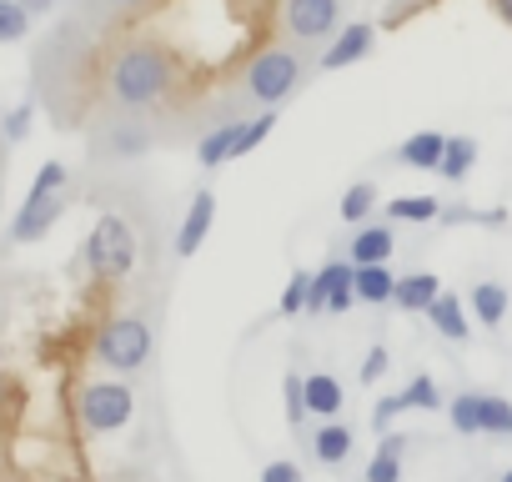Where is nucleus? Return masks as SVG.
<instances>
[{
    "mask_svg": "<svg viewBox=\"0 0 512 482\" xmlns=\"http://www.w3.org/2000/svg\"><path fill=\"white\" fill-rule=\"evenodd\" d=\"M181 86V61L166 41L156 36H136L116 51L111 71H106V101L116 111H156L171 91Z\"/></svg>",
    "mask_w": 512,
    "mask_h": 482,
    "instance_id": "obj_1",
    "label": "nucleus"
},
{
    "mask_svg": "<svg viewBox=\"0 0 512 482\" xmlns=\"http://www.w3.org/2000/svg\"><path fill=\"white\" fill-rule=\"evenodd\" d=\"M81 262H86L91 282H101V287H116L136 272V231L121 211H106L91 226V236L81 241Z\"/></svg>",
    "mask_w": 512,
    "mask_h": 482,
    "instance_id": "obj_2",
    "label": "nucleus"
},
{
    "mask_svg": "<svg viewBox=\"0 0 512 482\" xmlns=\"http://www.w3.org/2000/svg\"><path fill=\"white\" fill-rule=\"evenodd\" d=\"M151 352H156V332H151V322H146L141 312H116V317H106V322L96 327V337H91V357H96L106 372H116V377L141 372V367L151 362Z\"/></svg>",
    "mask_w": 512,
    "mask_h": 482,
    "instance_id": "obj_3",
    "label": "nucleus"
},
{
    "mask_svg": "<svg viewBox=\"0 0 512 482\" xmlns=\"http://www.w3.org/2000/svg\"><path fill=\"white\" fill-rule=\"evenodd\" d=\"M302 76H307V61L292 46H262L241 71V91L251 106H282L287 96H297Z\"/></svg>",
    "mask_w": 512,
    "mask_h": 482,
    "instance_id": "obj_4",
    "label": "nucleus"
},
{
    "mask_svg": "<svg viewBox=\"0 0 512 482\" xmlns=\"http://www.w3.org/2000/svg\"><path fill=\"white\" fill-rule=\"evenodd\" d=\"M131 412H136V392L121 377H96V382H81L76 387V422L91 437L121 432L131 422Z\"/></svg>",
    "mask_w": 512,
    "mask_h": 482,
    "instance_id": "obj_5",
    "label": "nucleus"
},
{
    "mask_svg": "<svg viewBox=\"0 0 512 482\" xmlns=\"http://www.w3.org/2000/svg\"><path fill=\"white\" fill-rule=\"evenodd\" d=\"M347 0H282V31L297 46H327L342 31Z\"/></svg>",
    "mask_w": 512,
    "mask_h": 482,
    "instance_id": "obj_6",
    "label": "nucleus"
},
{
    "mask_svg": "<svg viewBox=\"0 0 512 482\" xmlns=\"http://www.w3.org/2000/svg\"><path fill=\"white\" fill-rule=\"evenodd\" d=\"M151 146H156V136H151V126H146L136 111H116V116H106L101 131L91 136L96 161H141Z\"/></svg>",
    "mask_w": 512,
    "mask_h": 482,
    "instance_id": "obj_7",
    "label": "nucleus"
},
{
    "mask_svg": "<svg viewBox=\"0 0 512 482\" xmlns=\"http://www.w3.org/2000/svg\"><path fill=\"white\" fill-rule=\"evenodd\" d=\"M66 206H71V191H26V201H21V211L11 216V231H6V241L11 247H31V241H46L51 231H56V221L66 216Z\"/></svg>",
    "mask_w": 512,
    "mask_h": 482,
    "instance_id": "obj_8",
    "label": "nucleus"
},
{
    "mask_svg": "<svg viewBox=\"0 0 512 482\" xmlns=\"http://www.w3.org/2000/svg\"><path fill=\"white\" fill-rule=\"evenodd\" d=\"M357 292H352V257H332L322 272H312V287H307V317H342L352 312Z\"/></svg>",
    "mask_w": 512,
    "mask_h": 482,
    "instance_id": "obj_9",
    "label": "nucleus"
},
{
    "mask_svg": "<svg viewBox=\"0 0 512 482\" xmlns=\"http://www.w3.org/2000/svg\"><path fill=\"white\" fill-rule=\"evenodd\" d=\"M372 46H377V26H372V21H352V26H342V31L322 46L317 71H347V66L367 61V56H372Z\"/></svg>",
    "mask_w": 512,
    "mask_h": 482,
    "instance_id": "obj_10",
    "label": "nucleus"
},
{
    "mask_svg": "<svg viewBox=\"0 0 512 482\" xmlns=\"http://www.w3.org/2000/svg\"><path fill=\"white\" fill-rule=\"evenodd\" d=\"M211 221H216V196L201 186V191H191V206H186V216H181V226H176V257H196V252H201Z\"/></svg>",
    "mask_w": 512,
    "mask_h": 482,
    "instance_id": "obj_11",
    "label": "nucleus"
},
{
    "mask_svg": "<svg viewBox=\"0 0 512 482\" xmlns=\"http://www.w3.org/2000/svg\"><path fill=\"white\" fill-rule=\"evenodd\" d=\"M312 457L322 462V467H342V462H352V447H357V427L352 422H337V417H327L322 427H312Z\"/></svg>",
    "mask_w": 512,
    "mask_h": 482,
    "instance_id": "obj_12",
    "label": "nucleus"
},
{
    "mask_svg": "<svg viewBox=\"0 0 512 482\" xmlns=\"http://www.w3.org/2000/svg\"><path fill=\"white\" fill-rule=\"evenodd\" d=\"M397 252V231L392 221H362L352 231V267H367V262H392Z\"/></svg>",
    "mask_w": 512,
    "mask_h": 482,
    "instance_id": "obj_13",
    "label": "nucleus"
},
{
    "mask_svg": "<svg viewBox=\"0 0 512 482\" xmlns=\"http://www.w3.org/2000/svg\"><path fill=\"white\" fill-rule=\"evenodd\" d=\"M407 447H412V437L397 432V427H387L382 442H377V452H372V462H367V472H362V482H402V457H407Z\"/></svg>",
    "mask_w": 512,
    "mask_h": 482,
    "instance_id": "obj_14",
    "label": "nucleus"
},
{
    "mask_svg": "<svg viewBox=\"0 0 512 482\" xmlns=\"http://www.w3.org/2000/svg\"><path fill=\"white\" fill-rule=\"evenodd\" d=\"M392 287H397L392 262H367V267H352V292H357V302H367V307H392Z\"/></svg>",
    "mask_w": 512,
    "mask_h": 482,
    "instance_id": "obj_15",
    "label": "nucleus"
},
{
    "mask_svg": "<svg viewBox=\"0 0 512 482\" xmlns=\"http://www.w3.org/2000/svg\"><path fill=\"white\" fill-rule=\"evenodd\" d=\"M437 292H442L437 272H407V277H397V287H392V307H397V312H427V307L437 302Z\"/></svg>",
    "mask_w": 512,
    "mask_h": 482,
    "instance_id": "obj_16",
    "label": "nucleus"
},
{
    "mask_svg": "<svg viewBox=\"0 0 512 482\" xmlns=\"http://www.w3.org/2000/svg\"><path fill=\"white\" fill-rule=\"evenodd\" d=\"M422 317H427L432 332L447 337V342H467V337H472V322H467V312H462V297H452V292H437V302H432Z\"/></svg>",
    "mask_w": 512,
    "mask_h": 482,
    "instance_id": "obj_17",
    "label": "nucleus"
},
{
    "mask_svg": "<svg viewBox=\"0 0 512 482\" xmlns=\"http://www.w3.org/2000/svg\"><path fill=\"white\" fill-rule=\"evenodd\" d=\"M236 131H241V121H236V116H231V121H216V126L196 141V166H201V171L226 166V161H231V151H236Z\"/></svg>",
    "mask_w": 512,
    "mask_h": 482,
    "instance_id": "obj_18",
    "label": "nucleus"
},
{
    "mask_svg": "<svg viewBox=\"0 0 512 482\" xmlns=\"http://www.w3.org/2000/svg\"><path fill=\"white\" fill-rule=\"evenodd\" d=\"M442 151H447V136H442V131H412V136L397 146V161L412 166V171H437Z\"/></svg>",
    "mask_w": 512,
    "mask_h": 482,
    "instance_id": "obj_19",
    "label": "nucleus"
},
{
    "mask_svg": "<svg viewBox=\"0 0 512 482\" xmlns=\"http://www.w3.org/2000/svg\"><path fill=\"white\" fill-rule=\"evenodd\" d=\"M302 387H307V412H317V417H342L347 392H342V382H337L332 372H307Z\"/></svg>",
    "mask_w": 512,
    "mask_h": 482,
    "instance_id": "obj_20",
    "label": "nucleus"
},
{
    "mask_svg": "<svg viewBox=\"0 0 512 482\" xmlns=\"http://www.w3.org/2000/svg\"><path fill=\"white\" fill-rule=\"evenodd\" d=\"M472 166H477V141H472V136H447V151H442V161H437V176H442L447 186H462V181L472 176Z\"/></svg>",
    "mask_w": 512,
    "mask_h": 482,
    "instance_id": "obj_21",
    "label": "nucleus"
},
{
    "mask_svg": "<svg viewBox=\"0 0 512 482\" xmlns=\"http://www.w3.org/2000/svg\"><path fill=\"white\" fill-rule=\"evenodd\" d=\"M442 216V201L437 196H422V191H412V196H392L387 201V221L397 226H427V221H437Z\"/></svg>",
    "mask_w": 512,
    "mask_h": 482,
    "instance_id": "obj_22",
    "label": "nucleus"
},
{
    "mask_svg": "<svg viewBox=\"0 0 512 482\" xmlns=\"http://www.w3.org/2000/svg\"><path fill=\"white\" fill-rule=\"evenodd\" d=\"M507 307H512V297H507L502 282H472V317L482 327H497L507 317Z\"/></svg>",
    "mask_w": 512,
    "mask_h": 482,
    "instance_id": "obj_23",
    "label": "nucleus"
},
{
    "mask_svg": "<svg viewBox=\"0 0 512 482\" xmlns=\"http://www.w3.org/2000/svg\"><path fill=\"white\" fill-rule=\"evenodd\" d=\"M272 126H277V106H256V116H246V121H241V131H236V151H231V161L251 156L256 146H262V141L272 136Z\"/></svg>",
    "mask_w": 512,
    "mask_h": 482,
    "instance_id": "obj_24",
    "label": "nucleus"
},
{
    "mask_svg": "<svg viewBox=\"0 0 512 482\" xmlns=\"http://www.w3.org/2000/svg\"><path fill=\"white\" fill-rule=\"evenodd\" d=\"M36 111H41V101H36V96H21L11 111H0V126H6V141H11V151L31 141V131H36Z\"/></svg>",
    "mask_w": 512,
    "mask_h": 482,
    "instance_id": "obj_25",
    "label": "nucleus"
},
{
    "mask_svg": "<svg viewBox=\"0 0 512 482\" xmlns=\"http://www.w3.org/2000/svg\"><path fill=\"white\" fill-rule=\"evenodd\" d=\"M477 417L487 437H512V402L497 392H477Z\"/></svg>",
    "mask_w": 512,
    "mask_h": 482,
    "instance_id": "obj_26",
    "label": "nucleus"
},
{
    "mask_svg": "<svg viewBox=\"0 0 512 482\" xmlns=\"http://www.w3.org/2000/svg\"><path fill=\"white\" fill-rule=\"evenodd\" d=\"M31 26H36V16L21 6V0H0V46L31 41Z\"/></svg>",
    "mask_w": 512,
    "mask_h": 482,
    "instance_id": "obj_27",
    "label": "nucleus"
},
{
    "mask_svg": "<svg viewBox=\"0 0 512 482\" xmlns=\"http://www.w3.org/2000/svg\"><path fill=\"white\" fill-rule=\"evenodd\" d=\"M372 206H377V186L372 181H357V186H347V196H342V221L347 226H362L367 216H372Z\"/></svg>",
    "mask_w": 512,
    "mask_h": 482,
    "instance_id": "obj_28",
    "label": "nucleus"
},
{
    "mask_svg": "<svg viewBox=\"0 0 512 482\" xmlns=\"http://www.w3.org/2000/svg\"><path fill=\"white\" fill-rule=\"evenodd\" d=\"M402 397H407V407H417V412H437V407H447V397H442V387H437L432 372H417V377L402 387Z\"/></svg>",
    "mask_w": 512,
    "mask_h": 482,
    "instance_id": "obj_29",
    "label": "nucleus"
},
{
    "mask_svg": "<svg viewBox=\"0 0 512 482\" xmlns=\"http://www.w3.org/2000/svg\"><path fill=\"white\" fill-rule=\"evenodd\" d=\"M447 417H452V432H457V437H477V432H482L477 392H457V397H447Z\"/></svg>",
    "mask_w": 512,
    "mask_h": 482,
    "instance_id": "obj_30",
    "label": "nucleus"
},
{
    "mask_svg": "<svg viewBox=\"0 0 512 482\" xmlns=\"http://www.w3.org/2000/svg\"><path fill=\"white\" fill-rule=\"evenodd\" d=\"M282 407H287V422L292 427H307V387H302V372H287L282 377Z\"/></svg>",
    "mask_w": 512,
    "mask_h": 482,
    "instance_id": "obj_31",
    "label": "nucleus"
},
{
    "mask_svg": "<svg viewBox=\"0 0 512 482\" xmlns=\"http://www.w3.org/2000/svg\"><path fill=\"white\" fill-rule=\"evenodd\" d=\"M31 191H41V196H46V191H71V166H66V161H46V166L31 176Z\"/></svg>",
    "mask_w": 512,
    "mask_h": 482,
    "instance_id": "obj_32",
    "label": "nucleus"
},
{
    "mask_svg": "<svg viewBox=\"0 0 512 482\" xmlns=\"http://www.w3.org/2000/svg\"><path fill=\"white\" fill-rule=\"evenodd\" d=\"M307 287H312V272H292V282H287V292H282V317H297V312H307Z\"/></svg>",
    "mask_w": 512,
    "mask_h": 482,
    "instance_id": "obj_33",
    "label": "nucleus"
},
{
    "mask_svg": "<svg viewBox=\"0 0 512 482\" xmlns=\"http://www.w3.org/2000/svg\"><path fill=\"white\" fill-rule=\"evenodd\" d=\"M402 412H407V397H402V392H387V397L372 407V427H377V437H382V432H387Z\"/></svg>",
    "mask_w": 512,
    "mask_h": 482,
    "instance_id": "obj_34",
    "label": "nucleus"
},
{
    "mask_svg": "<svg viewBox=\"0 0 512 482\" xmlns=\"http://www.w3.org/2000/svg\"><path fill=\"white\" fill-rule=\"evenodd\" d=\"M387 367H392V352H387V347H372V352L362 357V372H357L362 387H377V382L387 377Z\"/></svg>",
    "mask_w": 512,
    "mask_h": 482,
    "instance_id": "obj_35",
    "label": "nucleus"
},
{
    "mask_svg": "<svg viewBox=\"0 0 512 482\" xmlns=\"http://www.w3.org/2000/svg\"><path fill=\"white\" fill-rule=\"evenodd\" d=\"M262 482H302V467H297L292 457H272V462L262 467Z\"/></svg>",
    "mask_w": 512,
    "mask_h": 482,
    "instance_id": "obj_36",
    "label": "nucleus"
},
{
    "mask_svg": "<svg viewBox=\"0 0 512 482\" xmlns=\"http://www.w3.org/2000/svg\"><path fill=\"white\" fill-rule=\"evenodd\" d=\"M21 6H26L36 21H46V16H56V6H61V0H21Z\"/></svg>",
    "mask_w": 512,
    "mask_h": 482,
    "instance_id": "obj_37",
    "label": "nucleus"
},
{
    "mask_svg": "<svg viewBox=\"0 0 512 482\" xmlns=\"http://www.w3.org/2000/svg\"><path fill=\"white\" fill-rule=\"evenodd\" d=\"M101 6H106V11H141L146 0H101Z\"/></svg>",
    "mask_w": 512,
    "mask_h": 482,
    "instance_id": "obj_38",
    "label": "nucleus"
},
{
    "mask_svg": "<svg viewBox=\"0 0 512 482\" xmlns=\"http://www.w3.org/2000/svg\"><path fill=\"white\" fill-rule=\"evenodd\" d=\"M6 161H11V141H6V126H0V176H6Z\"/></svg>",
    "mask_w": 512,
    "mask_h": 482,
    "instance_id": "obj_39",
    "label": "nucleus"
},
{
    "mask_svg": "<svg viewBox=\"0 0 512 482\" xmlns=\"http://www.w3.org/2000/svg\"><path fill=\"white\" fill-rule=\"evenodd\" d=\"M492 6H497V16H502V21L512 26V0H492Z\"/></svg>",
    "mask_w": 512,
    "mask_h": 482,
    "instance_id": "obj_40",
    "label": "nucleus"
},
{
    "mask_svg": "<svg viewBox=\"0 0 512 482\" xmlns=\"http://www.w3.org/2000/svg\"><path fill=\"white\" fill-rule=\"evenodd\" d=\"M0 387H6V362H0Z\"/></svg>",
    "mask_w": 512,
    "mask_h": 482,
    "instance_id": "obj_41",
    "label": "nucleus"
},
{
    "mask_svg": "<svg viewBox=\"0 0 512 482\" xmlns=\"http://www.w3.org/2000/svg\"><path fill=\"white\" fill-rule=\"evenodd\" d=\"M502 482H512V472H502Z\"/></svg>",
    "mask_w": 512,
    "mask_h": 482,
    "instance_id": "obj_42",
    "label": "nucleus"
},
{
    "mask_svg": "<svg viewBox=\"0 0 512 482\" xmlns=\"http://www.w3.org/2000/svg\"><path fill=\"white\" fill-rule=\"evenodd\" d=\"M121 482H136V477H121Z\"/></svg>",
    "mask_w": 512,
    "mask_h": 482,
    "instance_id": "obj_43",
    "label": "nucleus"
},
{
    "mask_svg": "<svg viewBox=\"0 0 512 482\" xmlns=\"http://www.w3.org/2000/svg\"><path fill=\"white\" fill-rule=\"evenodd\" d=\"M417 6H427V0H417Z\"/></svg>",
    "mask_w": 512,
    "mask_h": 482,
    "instance_id": "obj_44",
    "label": "nucleus"
}]
</instances>
